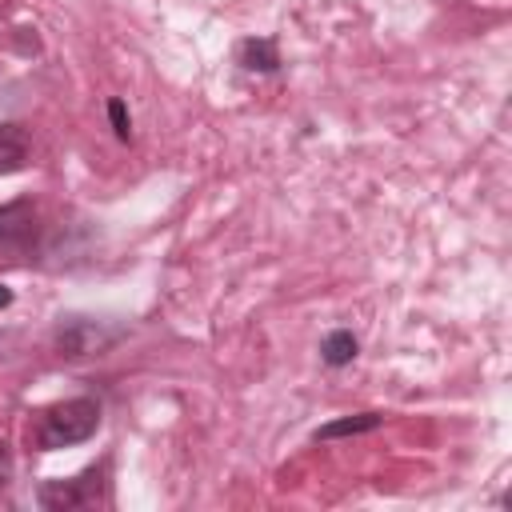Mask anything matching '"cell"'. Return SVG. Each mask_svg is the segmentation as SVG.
Listing matches in <instances>:
<instances>
[{
	"label": "cell",
	"instance_id": "obj_10",
	"mask_svg": "<svg viewBox=\"0 0 512 512\" xmlns=\"http://www.w3.org/2000/svg\"><path fill=\"white\" fill-rule=\"evenodd\" d=\"M8 476H12V452H8V444L0 440V488L8 484Z\"/></svg>",
	"mask_w": 512,
	"mask_h": 512
},
{
	"label": "cell",
	"instance_id": "obj_1",
	"mask_svg": "<svg viewBox=\"0 0 512 512\" xmlns=\"http://www.w3.org/2000/svg\"><path fill=\"white\" fill-rule=\"evenodd\" d=\"M96 428H100V404L92 396H72L64 404H52L40 412V420L32 428V444L40 452H52V448L84 444Z\"/></svg>",
	"mask_w": 512,
	"mask_h": 512
},
{
	"label": "cell",
	"instance_id": "obj_11",
	"mask_svg": "<svg viewBox=\"0 0 512 512\" xmlns=\"http://www.w3.org/2000/svg\"><path fill=\"white\" fill-rule=\"evenodd\" d=\"M8 304H12V288L0 284V308H8Z\"/></svg>",
	"mask_w": 512,
	"mask_h": 512
},
{
	"label": "cell",
	"instance_id": "obj_8",
	"mask_svg": "<svg viewBox=\"0 0 512 512\" xmlns=\"http://www.w3.org/2000/svg\"><path fill=\"white\" fill-rule=\"evenodd\" d=\"M320 356H324V364H332V368L352 364V360H356V336H352V332H344V328L328 332V336H324V344H320Z\"/></svg>",
	"mask_w": 512,
	"mask_h": 512
},
{
	"label": "cell",
	"instance_id": "obj_4",
	"mask_svg": "<svg viewBox=\"0 0 512 512\" xmlns=\"http://www.w3.org/2000/svg\"><path fill=\"white\" fill-rule=\"evenodd\" d=\"M28 164V132L20 124H0V176Z\"/></svg>",
	"mask_w": 512,
	"mask_h": 512
},
{
	"label": "cell",
	"instance_id": "obj_5",
	"mask_svg": "<svg viewBox=\"0 0 512 512\" xmlns=\"http://www.w3.org/2000/svg\"><path fill=\"white\" fill-rule=\"evenodd\" d=\"M32 232H36V224H32V204L28 200H16V204L0 208V240L24 244V240H32Z\"/></svg>",
	"mask_w": 512,
	"mask_h": 512
},
{
	"label": "cell",
	"instance_id": "obj_6",
	"mask_svg": "<svg viewBox=\"0 0 512 512\" xmlns=\"http://www.w3.org/2000/svg\"><path fill=\"white\" fill-rule=\"evenodd\" d=\"M236 56H240V64L248 68V72H276L280 68V52H276V44L272 40H244L240 48H236Z\"/></svg>",
	"mask_w": 512,
	"mask_h": 512
},
{
	"label": "cell",
	"instance_id": "obj_9",
	"mask_svg": "<svg viewBox=\"0 0 512 512\" xmlns=\"http://www.w3.org/2000/svg\"><path fill=\"white\" fill-rule=\"evenodd\" d=\"M108 120H112V128H116V136H120V140H128V136H132V124H128V112H124V100H108Z\"/></svg>",
	"mask_w": 512,
	"mask_h": 512
},
{
	"label": "cell",
	"instance_id": "obj_2",
	"mask_svg": "<svg viewBox=\"0 0 512 512\" xmlns=\"http://www.w3.org/2000/svg\"><path fill=\"white\" fill-rule=\"evenodd\" d=\"M104 492V464L100 468H88L72 480H52L40 488V504L52 508V512H72V508H84V504H96Z\"/></svg>",
	"mask_w": 512,
	"mask_h": 512
},
{
	"label": "cell",
	"instance_id": "obj_7",
	"mask_svg": "<svg viewBox=\"0 0 512 512\" xmlns=\"http://www.w3.org/2000/svg\"><path fill=\"white\" fill-rule=\"evenodd\" d=\"M380 412H356V416H344V420H332L316 432V440H336V436H360V432H372L380 428Z\"/></svg>",
	"mask_w": 512,
	"mask_h": 512
},
{
	"label": "cell",
	"instance_id": "obj_3",
	"mask_svg": "<svg viewBox=\"0 0 512 512\" xmlns=\"http://www.w3.org/2000/svg\"><path fill=\"white\" fill-rule=\"evenodd\" d=\"M116 332H104L100 324L84 320V316H72L56 328V348L60 356H88V352H100L104 344H112Z\"/></svg>",
	"mask_w": 512,
	"mask_h": 512
}]
</instances>
